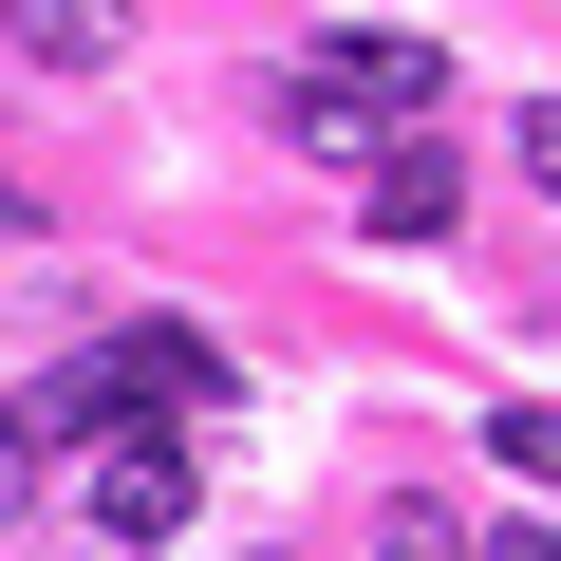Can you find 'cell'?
<instances>
[{"label":"cell","instance_id":"obj_6","mask_svg":"<svg viewBox=\"0 0 561 561\" xmlns=\"http://www.w3.org/2000/svg\"><path fill=\"white\" fill-rule=\"evenodd\" d=\"M375 561H468V524H449V505H393V524H375Z\"/></svg>","mask_w":561,"mask_h":561},{"label":"cell","instance_id":"obj_3","mask_svg":"<svg viewBox=\"0 0 561 561\" xmlns=\"http://www.w3.org/2000/svg\"><path fill=\"white\" fill-rule=\"evenodd\" d=\"M187 486H206L187 431H94V542H113V561H169V542H187Z\"/></svg>","mask_w":561,"mask_h":561},{"label":"cell","instance_id":"obj_1","mask_svg":"<svg viewBox=\"0 0 561 561\" xmlns=\"http://www.w3.org/2000/svg\"><path fill=\"white\" fill-rule=\"evenodd\" d=\"M206 412H225V337H187V319H131L113 356H76L38 393V431H206Z\"/></svg>","mask_w":561,"mask_h":561},{"label":"cell","instance_id":"obj_8","mask_svg":"<svg viewBox=\"0 0 561 561\" xmlns=\"http://www.w3.org/2000/svg\"><path fill=\"white\" fill-rule=\"evenodd\" d=\"M505 150H524V187L561 206V94H524V113H505Z\"/></svg>","mask_w":561,"mask_h":561},{"label":"cell","instance_id":"obj_4","mask_svg":"<svg viewBox=\"0 0 561 561\" xmlns=\"http://www.w3.org/2000/svg\"><path fill=\"white\" fill-rule=\"evenodd\" d=\"M0 38H20L38 76H113L131 57V0H0Z\"/></svg>","mask_w":561,"mask_h":561},{"label":"cell","instance_id":"obj_2","mask_svg":"<svg viewBox=\"0 0 561 561\" xmlns=\"http://www.w3.org/2000/svg\"><path fill=\"white\" fill-rule=\"evenodd\" d=\"M449 113V57L412 38V20H356V38H319V76H300V131H431Z\"/></svg>","mask_w":561,"mask_h":561},{"label":"cell","instance_id":"obj_7","mask_svg":"<svg viewBox=\"0 0 561 561\" xmlns=\"http://www.w3.org/2000/svg\"><path fill=\"white\" fill-rule=\"evenodd\" d=\"M486 449H505L524 486H561V412H486Z\"/></svg>","mask_w":561,"mask_h":561},{"label":"cell","instance_id":"obj_9","mask_svg":"<svg viewBox=\"0 0 561 561\" xmlns=\"http://www.w3.org/2000/svg\"><path fill=\"white\" fill-rule=\"evenodd\" d=\"M38 505V431H20V393H0V524Z\"/></svg>","mask_w":561,"mask_h":561},{"label":"cell","instance_id":"obj_5","mask_svg":"<svg viewBox=\"0 0 561 561\" xmlns=\"http://www.w3.org/2000/svg\"><path fill=\"white\" fill-rule=\"evenodd\" d=\"M449 206H468V169H449V150H375V187H356V225H375V243H431Z\"/></svg>","mask_w":561,"mask_h":561},{"label":"cell","instance_id":"obj_10","mask_svg":"<svg viewBox=\"0 0 561 561\" xmlns=\"http://www.w3.org/2000/svg\"><path fill=\"white\" fill-rule=\"evenodd\" d=\"M486 561H561V524H505V542H486Z\"/></svg>","mask_w":561,"mask_h":561}]
</instances>
